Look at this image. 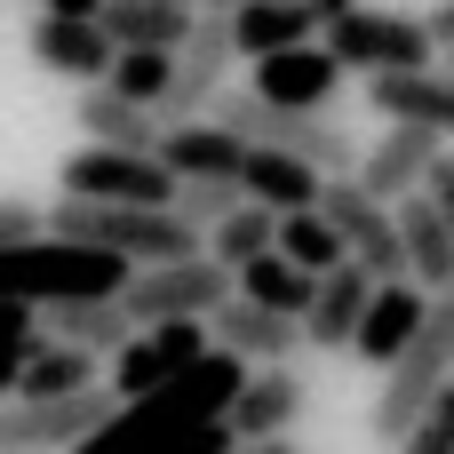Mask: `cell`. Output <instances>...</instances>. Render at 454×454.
I'll use <instances>...</instances> for the list:
<instances>
[{
    "label": "cell",
    "instance_id": "1",
    "mask_svg": "<svg viewBox=\"0 0 454 454\" xmlns=\"http://www.w3.org/2000/svg\"><path fill=\"white\" fill-rule=\"evenodd\" d=\"M247 383V367L231 359V351H207L200 367H184L168 391H152V399H128V407H112L88 439L72 454H168L192 423H207V415H223L231 407V391Z\"/></svg>",
    "mask_w": 454,
    "mask_h": 454
},
{
    "label": "cell",
    "instance_id": "2",
    "mask_svg": "<svg viewBox=\"0 0 454 454\" xmlns=\"http://www.w3.org/2000/svg\"><path fill=\"white\" fill-rule=\"evenodd\" d=\"M128 271H136V263L40 231V239L0 247V303H32V311H48V303H112V295L128 287Z\"/></svg>",
    "mask_w": 454,
    "mask_h": 454
},
{
    "label": "cell",
    "instance_id": "3",
    "mask_svg": "<svg viewBox=\"0 0 454 454\" xmlns=\"http://www.w3.org/2000/svg\"><path fill=\"white\" fill-rule=\"evenodd\" d=\"M454 375V295H431L423 303V327H415V343L383 367V391H375V439L383 447H399L415 423H423V407H431V391Z\"/></svg>",
    "mask_w": 454,
    "mask_h": 454
},
{
    "label": "cell",
    "instance_id": "4",
    "mask_svg": "<svg viewBox=\"0 0 454 454\" xmlns=\"http://www.w3.org/2000/svg\"><path fill=\"white\" fill-rule=\"evenodd\" d=\"M128 327H160V319H207L231 303V271L215 255H184V263H144L128 271V287L112 295Z\"/></svg>",
    "mask_w": 454,
    "mask_h": 454
},
{
    "label": "cell",
    "instance_id": "5",
    "mask_svg": "<svg viewBox=\"0 0 454 454\" xmlns=\"http://www.w3.org/2000/svg\"><path fill=\"white\" fill-rule=\"evenodd\" d=\"M311 215L343 239V263H359L375 287L407 279V255H399V223H391V207H383V200H367L351 176H327V184H319V200H311Z\"/></svg>",
    "mask_w": 454,
    "mask_h": 454
},
{
    "label": "cell",
    "instance_id": "6",
    "mask_svg": "<svg viewBox=\"0 0 454 454\" xmlns=\"http://www.w3.org/2000/svg\"><path fill=\"white\" fill-rule=\"evenodd\" d=\"M343 72H431L439 64V48H431V32H423V16H391V8H351L343 24H327V40H319Z\"/></svg>",
    "mask_w": 454,
    "mask_h": 454
},
{
    "label": "cell",
    "instance_id": "7",
    "mask_svg": "<svg viewBox=\"0 0 454 454\" xmlns=\"http://www.w3.org/2000/svg\"><path fill=\"white\" fill-rule=\"evenodd\" d=\"M231 64H239V48H231V24H223V16H192L184 48L168 56V96L152 104V120H160V128H184V120H207V104L223 96Z\"/></svg>",
    "mask_w": 454,
    "mask_h": 454
},
{
    "label": "cell",
    "instance_id": "8",
    "mask_svg": "<svg viewBox=\"0 0 454 454\" xmlns=\"http://www.w3.org/2000/svg\"><path fill=\"white\" fill-rule=\"evenodd\" d=\"M56 184H64V200H96V207H168L176 200V176L152 152H104V144H80Z\"/></svg>",
    "mask_w": 454,
    "mask_h": 454
},
{
    "label": "cell",
    "instance_id": "9",
    "mask_svg": "<svg viewBox=\"0 0 454 454\" xmlns=\"http://www.w3.org/2000/svg\"><path fill=\"white\" fill-rule=\"evenodd\" d=\"M207 359V319H160V327H136L120 351H112V399L128 407V399H152V391H168L184 367H200Z\"/></svg>",
    "mask_w": 454,
    "mask_h": 454
},
{
    "label": "cell",
    "instance_id": "10",
    "mask_svg": "<svg viewBox=\"0 0 454 454\" xmlns=\"http://www.w3.org/2000/svg\"><path fill=\"white\" fill-rule=\"evenodd\" d=\"M120 399L96 383L80 399H0V454H72Z\"/></svg>",
    "mask_w": 454,
    "mask_h": 454
},
{
    "label": "cell",
    "instance_id": "11",
    "mask_svg": "<svg viewBox=\"0 0 454 454\" xmlns=\"http://www.w3.org/2000/svg\"><path fill=\"white\" fill-rule=\"evenodd\" d=\"M303 407H311V383H303L295 367H247V383H239L231 407H223V431H231L239 447H263V439H287V431L303 423Z\"/></svg>",
    "mask_w": 454,
    "mask_h": 454
},
{
    "label": "cell",
    "instance_id": "12",
    "mask_svg": "<svg viewBox=\"0 0 454 454\" xmlns=\"http://www.w3.org/2000/svg\"><path fill=\"white\" fill-rule=\"evenodd\" d=\"M343 80H351V72H343V64H335L319 40H303V48H279V56H263L247 88H255L263 104H279V112H327V104L343 96Z\"/></svg>",
    "mask_w": 454,
    "mask_h": 454
},
{
    "label": "cell",
    "instance_id": "13",
    "mask_svg": "<svg viewBox=\"0 0 454 454\" xmlns=\"http://www.w3.org/2000/svg\"><path fill=\"white\" fill-rule=\"evenodd\" d=\"M439 136L431 128H383V144L375 152H359V168H351V184L367 192V200H383V207H399V200H415L423 184H431V168H439Z\"/></svg>",
    "mask_w": 454,
    "mask_h": 454
},
{
    "label": "cell",
    "instance_id": "14",
    "mask_svg": "<svg viewBox=\"0 0 454 454\" xmlns=\"http://www.w3.org/2000/svg\"><path fill=\"white\" fill-rule=\"evenodd\" d=\"M295 343H303V327L295 319H279V311H255V303H223V311H207V351H231L239 367H295Z\"/></svg>",
    "mask_w": 454,
    "mask_h": 454
},
{
    "label": "cell",
    "instance_id": "15",
    "mask_svg": "<svg viewBox=\"0 0 454 454\" xmlns=\"http://www.w3.org/2000/svg\"><path fill=\"white\" fill-rule=\"evenodd\" d=\"M152 160H160L176 184H239L247 144H239L231 128H215V120H184V128H160Z\"/></svg>",
    "mask_w": 454,
    "mask_h": 454
},
{
    "label": "cell",
    "instance_id": "16",
    "mask_svg": "<svg viewBox=\"0 0 454 454\" xmlns=\"http://www.w3.org/2000/svg\"><path fill=\"white\" fill-rule=\"evenodd\" d=\"M367 104L391 120V128H431L439 144L454 136V80L431 64V72H375L367 80Z\"/></svg>",
    "mask_w": 454,
    "mask_h": 454
},
{
    "label": "cell",
    "instance_id": "17",
    "mask_svg": "<svg viewBox=\"0 0 454 454\" xmlns=\"http://www.w3.org/2000/svg\"><path fill=\"white\" fill-rule=\"evenodd\" d=\"M423 287H407V279H391V287H375L367 295V311H359V327H351V359H367V367H391L407 343H415V327H423Z\"/></svg>",
    "mask_w": 454,
    "mask_h": 454
},
{
    "label": "cell",
    "instance_id": "18",
    "mask_svg": "<svg viewBox=\"0 0 454 454\" xmlns=\"http://www.w3.org/2000/svg\"><path fill=\"white\" fill-rule=\"evenodd\" d=\"M391 223H399L407 287H423V295H454V239H447V223H439V207L415 192V200H399V207H391Z\"/></svg>",
    "mask_w": 454,
    "mask_h": 454
},
{
    "label": "cell",
    "instance_id": "19",
    "mask_svg": "<svg viewBox=\"0 0 454 454\" xmlns=\"http://www.w3.org/2000/svg\"><path fill=\"white\" fill-rule=\"evenodd\" d=\"M223 24H231V48H239V64H263V56H279V48H303V40H319V16H311V0H239Z\"/></svg>",
    "mask_w": 454,
    "mask_h": 454
},
{
    "label": "cell",
    "instance_id": "20",
    "mask_svg": "<svg viewBox=\"0 0 454 454\" xmlns=\"http://www.w3.org/2000/svg\"><path fill=\"white\" fill-rule=\"evenodd\" d=\"M32 64L40 72H56V80H80V88H96L104 72H112V40L96 32V24H64V16H32Z\"/></svg>",
    "mask_w": 454,
    "mask_h": 454
},
{
    "label": "cell",
    "instance_id": "21",
    "mask_svg": "<svg viewBox=\"0 0 454 454\" xmlns=\"http://www.w3.org/2000/svg\"><path fill=\"white\" fill-rule=\"evenodd\" d=\"M319 184H327V176H311L303 160L263 152V144H247V160H239V200L263 207V215H303V207L319 200Z\"/></svg>",
    "mask_w": 454,
    "mask_h": 454
},
{
    "label": "cell",
    "instance_id": "22",
    "mask_svg": "<svg viewBox=\"0 0 454 454\" xmlns=\"http://www.w3.org/2000/svg\"><path fill=\"white\" fill-rule=\"evenodd\" d=\"M367 295H375V279H367L359 263H335V271L311 287V311H303V343H311V351H351V327H359Z\"/></svg>",
    "mask_w": 454,
    "mask_h": 454
},
{
    "label": "cell",
    "instance_id": "23",
    "mask_svg": "<svg viewBox=\"0 0 454 454\" xmlns=\"http://www.w3.org/2000/svg\"><path fill=\"white\" fill-rule=\"evenodd\" d=\"M96 32L112 40V56H120V48L176 56V48H184V32H192V8H168V0H104Z\"/></svg>",
    "mask_w": 454,
    "mask_h": 454
},
{
    "label": "cell",
    "instance_id": "24",
    "mask_svg": "<svg viewBox=\"0 0 454 454\" xmlns=\"http://www.w3.org/2000/svg\"><path fill=\"white\" fill-rule=\"evenodd\" d=\"M72 128H88V144H104V152H152V144H160V120H152L144 104L112 96V88H80Z\"/></svg>",
    "mask_w": 454,
    "mask_h": 454
},
{
    "label": "cell",
    "instance_id": "25",
    "mask_svg": "<svg viewBox=\"0 0 454 454\" xmlns=\"http://www.w3.org/2000/svg\"><path fill=\"white\" fill-rule=\"evenodd\" d=\"M40 335H48V343H72V351H88V359H112L136 327L120 319V303H48V311H40Z\"/></svg>",
    "mask_w": 454,
    "mask_h": 454
},
{
    "label": "cell",
    "instance_id": "26",
    "mask_svg": "<svg viewBox=\"0 0 454 454\" xmlns=\"http://www.w3.org/2000/svg\"><path fill=\"white\" fill-rule=\"evenodd\" d=\"M311 287H319V279H303L287 255H255L247 271H231V295H239V303L279 311V319H295V327H303V311H311Z\"/></svg>",
    "mask_w": 454,
    "mask_h": 454
},
{
    "label": "cell",
    "instance_id": "27",
    "mask_svg": "<svg viewBox=\"0 0 454 454\" xmlns=\"http://www.w3.org/2000/svg\"><path fill=\"white\" fill-rule=\"evenodd\" d=\"M80 391H96V359L72 351V343H40L8 399H80Z\"/></svg>",
    "mask_w": 454,
    "mask_h": 454
},
{
    "label": "cell",
    "instance_id": "28",
    "mask_svg": "<svg viewBox=\"0 0 454 454\" xmlns=\"http://www.w3.org/2000/svg\"><path fill=\"white\" fill-rule=\"evenodd\" d=\"M271 231H279V215H263V207H247V200H239V207H231V215H223L200 247H207L223 271H247L255 255H271Z\"/></svg>",
    "mask_w": 454,
    "mask_h": 454
},
{
    "label": "cell",
    "instance_id": "29",
    "mask_svg": "<svg viewBox=\"0 0 454 454\" xmlns=\"http://www.w3.org/2000/svg\"><path fill=\"white\" fill-rule=\"evenodd\" d=\"M271 255H287L303 279H327V271L343 263V239H335V231H327V223L303 207V215H279V231H271Z\"/></svg>",
    "mask_w": 454,
    "mask_h": 454
},
{
    "label": "cell",
    "instance_id": "30",
    "mask_svg": "<svg viewBox=\"0 0 454 454\" xmlns=\"http://www.w3.org/2000/svg\"><path fill=\"white\" fill-rule=\"evenodd\" d=\"M96 88H112V96H128V104H144V112H152V104L168 96V56H144V48H120V56H112V72H104Z\"/></svg>",
    "mask_w": 454,
    "mask_h": 454
},
{
    "label": "cell",
    "instance_id": "31",
    "mask_svg": "<svg viewBox=\"0 0 454 454\" xmlns=\"http://www.w3.org/2000/svg\"><path fill=\"white\" fill-rule=\"evenodd\" d=\"M231 207H239V184H176V200H168V215H176L192 239H207Z\"/></svg>",
    "mask_w": 454,
    "mask_h": 454
},
{
    "label": "cell",
    "instance_id": "32",
    "mask_svg": "<svg viewBox=\"0 0 454 454\" xmlns=\"http://www.w3.org/2000/svg\"><path fill=\"white\" fill-rule=\"evenodd\" d=\"M40 343H48V335H40V311H32V303H0V399L16 391L24 359H32Z\"/></svg>",
    "mask_w": 454,
    "mask_h": 454
},
{
    "label": "cell",
    "instance_id": "33",
    "mask_svg": "<svg viewBox=\"0 0 454 454\" xmlns=\"http://www.w3.org/2000/svg\"><path fill=\"white\" fill-rule=\"evenodd\" d=\"M399 454H454V375L431 391V407H423V423L399 439Z\"/></svg>",
    "mask_w": 454,
    "mask_h": 454
},
{
    "label": "cell",
    "instance_id": "34",
    "mask_svg": "<svg viewBox=\"0 0 454 454\" xmlns=\"http://www.w3.org/2000/svg\"><path fill=\"white\" fill-rule=\"evenodd\" d=\"M40 231H48V207H32V200L0 192V247H16V239H40Z\"/></svg>",
    "mask_w": 454,
    "mask_h": 454
},
{
    "label": "cell",
    "instance_id": "35",
    "mask_svg": "<svg viewBox=\"0 0 454 454\" xmlns=\"http://www.w3.org/2000/svg\"><path fill=\"white\" fill-rule=\"evenodd\" d=\"M168 454H239V439L223 431V415H207V423H192V431H184Z\"/></svg>",
    "mask_w": 454,
    "mask_h": 454
},
{
    "label": "cell",
    "instance_id": "36",
    "mask_svg": "<svg viewBox=\"0 0 454 454\" xmlns=\"http://www.w3.org/2000/svg\"><path fill=\"white\" fill-rule=\"evenodd\" d=\"M423 200L439 207V223H447V239H454V152H439V168H431V184H423Z\"/></svg>",
    "mask_w": 454,
    "mask_h": 454
},
{
    "label": "cell",
    "instance_id": "37",
    "mask_svg": "<svg viewBox=\"0 0 454 454\" xmlns=\"http://www.w3.org/2000/svg\"><path fill=\"white\" fill-rule=\"evenodd\" d=\"M423 32H431V48H439V56H454V0H431Z\"/></svg>",
    "mask_w": 454,
    "mask_h": 454
},
{
    "label": "cell",
    "instance_id": "38",
    "mask_svg": "<svg viewBox=\"0 0 454 454\" xmlns=\"http://www.w3.org/2000/svg\"><path fill=\"white\" fill-rule=\"evenodd\" d=\"M40 16H64V24H96L104 0H40Z\"/></svg>",
    "mask_w": 454,
    "mask_h": 454
},
{
    "label": "cell",
    "instance_id": "39",
    "mask_svg": "<svg viewBox=\"0 0 454 454\" xmlns=\"http://www.w3.org/2000/svg\"><path fill=\"white\" fill-rule=\"evenodd\" d=\"M239 454H303V447H287V439H263V447H239Z\"/></svg>",
    "mask_w": 454,
    "mask_h": 454
}]
</instances>
